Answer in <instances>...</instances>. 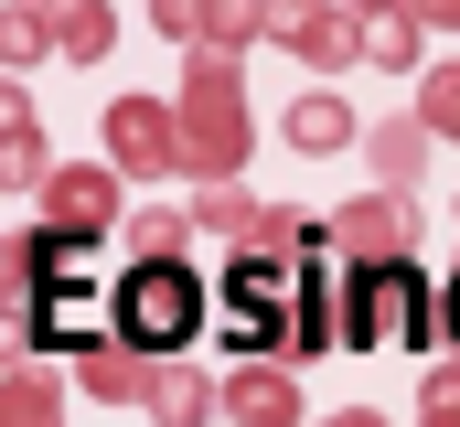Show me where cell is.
<instances>
[{"mask_svg":"<svg viewBox=\"0 0 460 427\" xmlns=\"http://www.w3.org/2000/svg\"><path fill=\"white\" fill-rule=\"evenodd\" d=\"M118 320H128V342H182V331H193V278H182V267H139Z\"/></svg>","mask_w":460,"mask_h":427,"instance_id":"obj_1","label":"cell"},{"mask_svg":"<svg viewBox=\"0 0 460 427\" xmlns=\"http://www.w3.org/2000/svg\"><path fill=\"white\" fill-rule=\"evenodd\" d=\"M450 320H460V310H450Z\"/></svg>","mask_w":460,"mask_h":427,"instance_id":"obj_3","label":"cell"},{"mask_svg":"<svg viewBox=\"0 0 460 427\" xmlns=\"http://www.w3.org/2000/svg\"><path fill=\"white\" fill-rule=\"evenodd\" d=\"M268 300H279V267H235L226 310H235V331H246V342H257V331H279V310H268Z\"/></svg>","mask_w":460,"mask_h":427,"instance_id":"obj_2","label":"cell"}]
</instances>
